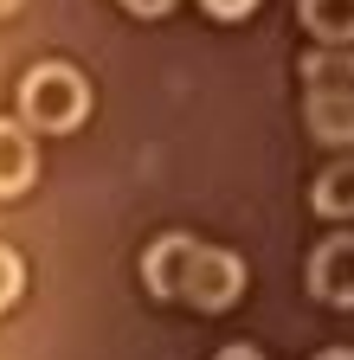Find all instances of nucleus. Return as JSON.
Masks as SVG:
<instances>
[{
  "label": "nucleus",
  "mask_w": 354,
  "mask_h": 360,
  "mask_svg": "<svg viewBox=\"0 0 354 360\" xmlns=\"http://www.w3.org/2000/svg\"><path fill=\"white\" fill-rule=\"evenodd\" d=\"M91 116V77L65 58H39L20 77V122L32 135H71Z\"/></svg>",
  "instance_id": "nucleus-1"
},
{
  "label": "nucleus",
  "mask_w": 354,
  "mask_h": 360,
  "mask_svg": "<svg viewBox=\"0 0 354 360\" xmlns=\"http://www.w3.org/2000/svg\"><path fill=\"white\" fill-rule=\"evenodd\" d=\"M20 7H26V0H0V13H20Z\"/></svg>",
  "instance_id": "nucleus-15"
},
{
  "label": "nucleus",
  "mask_w": 354,
  "mask_h": 360,
  "mask_svg": "<svg viewBox=\"0 0 354 360\" xmlns=\"http://www.w3.org/2000/svg\"><path fill=\"white\" fill-rule=\"evenodd\" d=\"M316 360H354V347H322Z\"/></svg>",
  "instance_id": "nucleus-14"
},
{
  "label": "nucleus",
  "mask_w": 354,
  "mask_h": 360,
  "mask_svg": "<svg viewBox=\"0 0 354 360\" xmlns=\"http://www.w3.org/2000/svg\"><path fill=\"white\" fill-rule=\"evenodd\" d=\"M258 7H264V0H200V13L219 20V26H239V20H251Z\"/></svg>",
  "instance_id": "nucleus-11"
},
{
  "label": "nucleus",
  "mask_w": 354,
  "mask_h": 360,
  "mask_svg": "<svg viewBox=\"0 0 354 360\" xmlns=\"http://www.w3.org/2000/svg\"><path fill=\"white\" fill-rule=\"evenodd\" d=\"M296 20L316 45H354V0H296Z\"/></svg>",
  "instance_id": "nucleus-7"
},
{
  "label": "nucleus",
  "mask_w": 354,
  "mask_h": 360,
  "mask_svg": "<svg viewBox=\"0 0 354 360\" xmlns=\"http://www.w3.org/2000/svg\"><path fill=\"white\" fill-rule=\"evenodd\" d=\"M245 296V257L239 251H219V245H200L194 264H187V283H181V302L200 309V315H219Z\"/></svg>",
  "instance_id": "nucleus-2"
},
{
  "label": "nucleus",
  "mask_w": 354,
  "mask_h": 360,
  "mask_svg": "<svg viewBox=\"0 0 354 360\" xmlns=\"http://www.w3.org/2000/svg\"><path fill=\"white\" fill-rule=\"evenodd\" d=\"M213 360H264V354H258V347H251V341H226V347H219V354H213Z\"/></svg>",
  "instance_id": "nucleus-13"
},
{
  "label": "nucleus",
  "mask_w": 354,
  "mask_h": 360,
  "mask_svg": "<svg viewBox=\"0 0 354 360\" xmlns=\"http://www.w3.org/2000/svg\"><path fill=\"white\" fill-rule=\"evenodd\" d=\"M309 296L322 309H354V232H329L309 251Z\"/></svg>",
  "instance_id": "nucleus-3"
},
{
  "label": "nucleus",
  "mask_w": 354,
  "mask_h": 360,
  "mask_svg": "<svg viewBox=\"0 0 354 360\" xmlns=\"http://www.w3.org/2000/svg\"><path fill=\"white\" fill-rule=\"evenodd\" d=\"M303 116H309V135H316L322 148H354V103L309 97V103H303Z\"/></svg>",
  "instance_id": "nucleus-9"
},
{
  "label": "nucleus",
  "mask_w": 354,
  "mask_h": 360,
  "mask_svg": "<svg viewBox=\"0 0 354 360\" xmlns=\"http://www.w3.org/2000/svg\"><path fill=\"white\" fill-rule=\"evenodd\" d=\"M20 290H26V264H20V251H13V245H0V309H13V302H20Z\"/></svg>",
  "instance_id": "nucleus-10"
},
{
  "label": "nucleus",
  "mask_w": 354,
  "mask_h": 360,
  "mask_svg": "<svg viewBox=\"0 0 354 360\" xmlns=\"http://www.w3.org/2000/svg\"><path fill=\"white\" fill-rule=\"evenodd\" d=\"M122 13H136V20H161V13H174V0H116Z\"/></svg>",
  "instance_id": "nucleus-12"
},
{
  "label": "nucleus",
  "mask_w": 354,
  "mask_h": 360,
  "mask_svg": "<svg viewBox=\"0 0 354 360\" xmlns=\"http://www.w3.org/2000/svg\"><path fill=\"white\" fill-rule=\"evenodd\" d=\"M39 180V148L20 116H0V200H20Z\"/></svg>",
  "instance_id": "nucleus-5"
},
{
  "label": "nucleus",
  "mask_w": 354,
  "mask_h": 360,
  "mask_svg": "<svg viewBox=\"0 0 354 360\" xmlns=\"http://www.w3.org/2000/svg\"><path fill=\"white\" fill-rule=\"evenodd\" d=\"M303 97L354 103V45H316L303 58Z\"/></svg>",
  "instance_id": "nucleus-6"
},
{
  "label": "nucleus",
  "mask_w": 354,
  "mask_h": 360,
  "mask_svg": "<svg viewBox=\"0 0 354 360\" xmlns=\"http://www.w3.org/2000/svg\"><path fill=\"white\" fill-rule=\"evenodd\" d=\"M309 206H316L329 225L354 219V155H348V161H329V167L316 174V193H309Z\"/></svg>",
  "instance_id": "nucleus-8"
},
{
  "label": "nucleus",
  "mask_w": 354,
  "mask_h": 360,
  "mask_svg": "<svg viewBox=\"0 0 354 360\" xmlns=\"http://www.w3.org/2000/svg\"><path fill=\"white\" fill-rule=\"evenodd\" d=\"M194 251H200V238H187V232H161V238L142 251V290H148L155 302H181V283H187Z\"/></svg>",
  "instance_id": "nucleus-4"
}]
</instances>
